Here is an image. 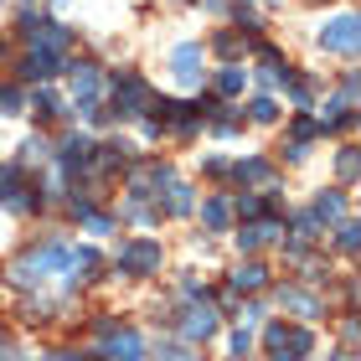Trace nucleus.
<instances>
[{
	"mask_svg": "<svg viewBox=\"0 0 361 361\" xmlns=\"http://www.w3.org/2000/svg\"><path fill=\"white\" fill-rule=\"evenodd\" d=\"M0 361H16V356H11V346H6V341H0Z\"/></svg>",
	"mask_w": 361,
	"mask_h": 361,
	"instance_id": "obj_27",
	"label": "nucleus"
},
{
	"mask_svg": "<svg viewBox=\"0 0 361 361\" xmlns=\"http://www.w3.org/2000/svg\"><path fill=\"white\" fill-rule=\"evenodd\" d=\"M243 83H248V68H227V73L217 78V88H222V93H243Z\"/></svg>",
	"mask_w": 361,
	"mask_h": 361,
	"instance_id": "obj_20",
	"label": "nucleus"
},
{
	"mask_svg": "<svg viewBox=\"0 0 361 361\" xmlns=\"http://www.w3.org/2000/svg\"><path fill=\"white\" fill-rule=\"evenodd\" d=\"M248 114H253L258 124H274V119H279V104H274V98H253V104H248Z\"/></svg>",
	"mask_w": 361,
	"mask_h": 361,
	"instance_id": "obj_21",
	"label": "nucleus"
},
{
	"mask_svg": "<svg viewBox=\"0 0 361 361\" xmlns=\"http://www.w3.org/2000/svg\"><path fill=\"white\" fill-rule=\"evenodd\" d=\"M264 346L274 361H300L315 351V336L305 331V325H269V336H264Z\"/></svg>",
	"mask_w": 361,
	"mask_h": 361,
	"instance_id": "obj_2",
	"label": "nucleus"
},
{
	"mask_svg": "<svg viewBox=\"0 0 361 361\" xmlns=\"http://www.w3.org/2000/svg\"><path fill=\"white\" fill-rule=\"evenodd\" d=\"M264 279H269V274H264V264H243V269L233 274V284H238V289H258Z\"/></svg>",
	"mask_w": 361,
	"mask_h": 361,
	"instance_id": "obj_16",
	"label": "nucleus"
},
{
	"mask_svg": "<svg viewBox=\"0 0 361 361\" xmlns=\"http://www.w3.org/2000/svg\"><path fill=\"white\" fill-rule=\"evenodd\" d=\"M202 222L212 227V233H222V227H227V202H222V196H217V202H207V207H202Z\"/></svg>",
	"mask_w": 361,
	"mask_h": 361,
	"instance_id": "obj_17",
	"label": "nucleus"
},
{
	"mask_svg": "<svg viewBox=\"0 0 361 361\" xmlns=\"http://www.w3.org/2000/svg\"><path fill=\"white\" fill-rule=\"evenodd\" d=\"M341 248L356 253V222H341Z\"/></svg>",
	"mask_w": 361,
	"mask_h": 361,
	"instance_id": "obj_25",
	"label": "nucleus"
},
{
	"mask_svg": "<svg viewBox=\"0 0 361 361\" xmlns=\"http://www.w3.org/2000/svg\"><path fill=\"white\" fill-rule=\"evenodd\" d=\"M119 269L124 274H155L160 269V243H124L119 248Z\"/></svg>",
	"mask_w": 361,
	"mask_h": 361,
	"instance_id": "obj_4",
	"label": "nucleus"
},
{
	"mask_svg": "<svg viewBox=\"0 0 361 361\" xmlns=\"http://www.w3.org/2000/svg\"><path fill=\"white\" fill-rule=\"evenodd\" d=\"M341 212H346V202H341V196H336V191H325V196H320V202H315V222H336V217H341Z\"/></svg>",
	"mask_w": 361,
	"mask_h": 361,
	"instance_id": "obj_15",
	"label": "nucleus"
},
{
	"mask_svg": "<svg viewBox=\"0 0 361 361\" xmlns=\"http://www.w3.org/2000/svg\"><path fill=\"white\" fill-rule=\"evenodd\" d=\"M109 356H114V361H145V341H140L135 331H114Z\"/></svg>",
	"mask_w": 361,
	"mask_h": 361,
	"instance_id": "obj_9",
	"label": "nucleus"
},
{
	"mask_svg": "<svg viewBox=\"0 0 361 361\" xmlns=\"http://www.w3.org/2000/svg\"><path fill=\"white\" fill-rule=\"evenodd\" d=\"M238 176H248V180H269V166H264V160H248V166H238Z\"/></svg>",
	"mask_w": 361,
	"mask_h": 361,
	"instance_id": "obj_24",
	"label": "nucleus"
},
{
	"mask_svg": "<svg viewBox=\"0 0 361 361\" xmlns=\"http://www.w3.org/2000/svg\"><path fill=\"white\" fill-rule=\"evenodd\" d=\"M320 47H325V52H356V16H341V21H331V26H325L320 31Z\"/></svg>",
	"mask_w": 361,
	"mask_h": 361,
	"instance_id": "obj_5",
	"label": "nucleus"
},
{
	"mask_svg": "<svg viewBox=\"0 0 361 361\" xmlns=\"http://www.w3.org/2000/svg\"><path fill=\"white\" fill-rule=\"evenodd\" d=\"M356 176V150H341V180Z\"/></svg>",
	"mask_w": 361,
	"mask_h": 361,
	"instance_id": "obj_26",
	"label": "nucleus"
},
{
	"mask_svg": "<svg viewBox=\"0 0 361 361\" xmlns=\"http://www.w3.org/2000/svg\"><path fill=\"white\" fill-rule=\"evenodd\" d=\"M279 300H284L294 315H320V305H315V294H305V289H284L279 294Z\"/></svg>",
	"mask_w": 361,
	"mask_h": 361,
	"instance_id": "obj_12",
	"label": "nucleus"
},
{
	"mask_svg": "<svg viewBox=\"0 0 361 361\" xmlns=\"http://www.w3.org/2000/svg\"><path fill=\"white\" fill-rule=\"evenodd\" d=\"M21 26H26V37H31V42H42V47H52V52H57V47H62V42H68V31H62L57 21H47V16H26V21H21Z\"/></svg>",
	"mask_w": 361,
	"mask_h": 361,
	"instance_id": "obj_7",
	"label": "nucleus"
},
{
	"mask_svg": "<svg viewBox=\"0 0 361 361\" xmlns=\"http://www.w3.org/2000/svg\"><path fill=\"white\" fill-rule=\"evenodd\" d=\"M88 160H93V140H83V135H78V140H68V145H62V166H68V171L88 166Z\"/></svg>",
	"mask_w": 361,
	"mask_h": 361,
	"instance_id": "obj_11",
	"label": "nucleus"
},
{
	"mask_svg": "<svg viewBox=\"0 0 361 361\" xmlns=\"http://www.w3.org/2000/svg\"><path fill=\"white\" fill-rule=\"evenodd\" d=\"M73 88L83 93V98L98 93V68H93V62H78V68H73Z\"/></svg>",
	"mask_w": 361,
	"mask_h": 361,
	"instance_id": "obj_13",
	"label": "nucleus"
},
{
	"mask_svg": "<svg viewBox=\"0 0 361 361\" xmlns=\"http://www.w3.org/2000/svg\"><path fill=\"white\" fill-rule=\"evenodd\" d=\"M269 238H274V222H253V227H243V233H238L243 248H264Z\"/></svg>",
	"mask_w": 361,
	"mask_h": 361,
	"instance_id": "obj_14",
	"label": "nucleus"
},
{
	"mask_svg": "<svg viewBox=\"0 0 361 361\" xmlns=\"http://www.w3.org/2000/svg\"><path fill=\"white\" fill-rule=\"evenodd\" d=\"M68 264H73V253H68V248H57V243H52V248H42V253H26L21 264L11 269V284L31 289V284H42V279L52 274V269H68Z\"/></svg>",
	"mask_w": 361,
	"mask_h": 361,
	"instance_id": "obj_1",
	"label": "nucleus"
},
{
	"mask_svg": "<svg viewBox=\"0 0 361 361\" xmlns=\"http://www.w3.org/2000/svg\"><path fill=\"white\" fill-rule=\"evenodd\" d=\"M16 186H21V166H0V202H11Z\"/></svg>",
	"mask_w": 361,
	"mask_h": 361,
	"instance_id": "obj_19",
	"label": "nucleus"
},
{
	"mask_svg": "<svg viewBox=\"0 0 361 361\" xmlns=\"http://www.w3.org/2000/svg\"><path fill=\"white\" fill-rule=\"evenodd\" d=\"M114 104H119V114H145L150 109V88H145L135 73H119L114 78Z\"/></svg>",
	"mask_w": 361,
	"mask_h": 361,
	"instance_id": "obj_3",
	"label": "nucleus"
},
{
	"mask_svg": "<svg viewBox=\"0 0 361 361\" xmlns=\"http://www.w3.org/2000/svg\"><path fill=\"white\" fill-rule=\"evenodd\" d=\"M21 88H0V114H21Z\"/></svg>",
	"mask_w": 361,
	"mask_h": 361,
	"instance_id": "obj_22",
	"label": "nucleus"
},
{
	"mask_svg": "<svg viewBox=\"0 0 361 361\" xmlns=\"http://www.w3.org/2000/svg\"><path fill=\"white\" fill-rule=\"evenodd\" d=\"M171 212H191V186H180V180L171 176V196H166Z\"/></svg>",
	"mask_w": 361,
	"mask_h": 361,
	"instance_id": "obj_18",
	"label": "nucleus"
},
{
	"mask_svg": "<svg viewBox=\"0 0 361 361\" xmlns=\"http://www.w3.org/2000/svg\"><path fill=\"white\" fill-rule=\"evenodd\" d=\"M186 315H191V320H186V336H191V341H196V336L207 341L212 331H217V315H212V305H196V310H186Z\"/></svg>",
	"mask_w": 361,
	"mask_h": 361,
	"instance_id": "obj_10",
	"label": "nucleus"
},
{
	"mask_svg": "<svg viewBox=\"0 0 361 361\" xmlns=\"http://www.w3.org/2000/svg\"><path fill=\"white\" fill-rule=\"evenodd\" d=\"M37 114H42V119H52V114H62V109H57V93H47V88H42V93H37Z\"/></svg>",
	"mask_w": 361,
	"mask_h": 361,
	"instance_id": "obj_23",
	"label": "nucleus"
},
{
	"mask_svg": "<svg viewBox=\"0 0 361 361\" xmlns=\"http://www.w3.org/2000/svg\"><path fill=\"white\" fill-rule=\"evenodd\" d=\"M47 361H73V356H68V351H52V356H47Z\"/></svg>",
	"mask_w": 361,
	"mask_h": 361,
	"instance_id": "obj_28",
	"label": "nucleus"
},
{
	"mask_svg": "<svg viewBox=\"0 0 361 361\" xmlns=\"http://www.w3.org/2000/svg\"><path fill=\"white\" fill-rule=\"evenodd\" d=\"M336 361H356V356H351V351H341V356H336Z\"/></svg>",
	"mask_w": 361,
	"mask_h": 361,
	"instance_id": "obj_29",
	"label": "nucleus"
},
{
	"mask_svg": "<svg viewBox=\"0 0 361 361\" xmlns=\"http://www.w3.org/2000/svg\"><path fill=\"white\" fill-rule=\"evenodd\" d=\"M57 73V52L52 47H37V52H26V62H21V78L26 83H37V78H52Z\"/></svg>",
	"mask_w": 361,
	"mask_h": 361,
	"instance_id": "obj_8",
	"label": "nucleus"
},
{
	"mask_svg": "<svg viewBox=\"0 0 361 361\" xmlns=\"http://www.w3.org/2000/svg\"><path fill=\"white\" fill-rule=\"evenodd\" d=\"M171 73H176V83L196 88L202 83V47H176L171 52Z\"/></svg>",
	"mask_w": 361,
	"mask_h": 361,
	"instance_id": "obj_6",
	"label": "nucleus"
}]
</instances>
